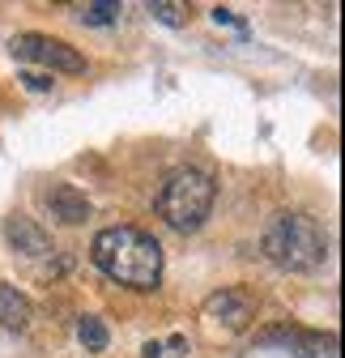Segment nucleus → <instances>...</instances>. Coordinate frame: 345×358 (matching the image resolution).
<instances>
[{
  "label": "nucleus",
  "mask_w": 345,
  "mask_h": 358,
  "mask_svg": "<svg viewBox=\"0 0 345 358\" xmlns=\"http://www.w3.org/2000/svg\"><path fill=\"white\" fill-rule=\"evenodd\" d=\"M22 81L34 90V94H43V90H52V85H56V81H52V73H26Z\"/></svg>",
  "instance_id": "13"
},
{
  "label": "nucleus",
  "mask_w": 345,
  "mask_h": 358,
  "mask_svg": "<svg viewBox=\"0 0 345 358\" xmlns=\"http://www.w3.org/2000/svg\"><path fill=\"white\" fill-rule=\"evenodd\" d=\"M90 260L128 290H158L162 282V243L141 227H107L90 243Z\"/></svg>",
  "instance_id": "1"
},
{
  "label": "nucleus",
  "mask_w": 345,
  "mask_h": 358,
  "mask_svg": "<svg viewBox=\"0 0 345 358\" xmlns=\"http://www.w3.org/2000/svg\"><path fill=\"white\" fill-rule=\"evenodd\" d=\"M47 209H52L56 222H64V227H81V222L90 217V201H85V192L73 188V184H56L47 192Z\"/></svg>",
  "instance_id": "8"
},
{
  "label": "nucleus",
  "mask_w": 345,
  "mask_h": 358,
  "mask_svg": "<svg viewBox=\"0 0 345 358\" xmlns=\"http://www.w3.org/2000/svg\"><path fill=\"white\" fill-rule=\"evenodd\" d=\"M5 239L13 243V252H22V256H52V235L38 227L34 217H9L5 222Z\"/></svg>",
  "instance_id": "7"
},
{
  "label": "nucleus",
  "mask_w": 345,
  "mask_h": 358,
  "mask_svg": "<svg viewBox=\"0 0 345 358\" xmlns=\"http://www.w3.org/2000/svg\"><path fill=\"white\" fill-rule=\"evenodd\" d=\"M73 13H77L85 26H115L119 13H124V5H119V0H85V5H77Z\"/></svg>",
  "instance_id": "10"
},
{
  "label": "nucleus",
  "mask_w": 345,
  "mask_h": 358,
  "mask_svg": "<svg viewBox=\"0 0 345 358\" xmlns=\"http://www.w3.org/2000/svg\"><path fill=\"white\" fill-rule=\"evenodd\" d=\"M9 52L26 64H38V69H47L52 77L56 73H85V56L73 48V43L64 38H52V34H17L9 43Z\"/></svg>",
  "instance_id": "4"
},
{
  "label": "nucleus",
  "mask_w": 345,
  "mask_h": 358,
  "mask_svg": "<svg viewBox=\"0 0 345 358\" xmlns=\"http://www.w3.org/2000/svg\"><path fill=\"white\" fill-rule=\"evenodd\" d=\"M260 345H294V354L303 358H332L337 354V337L332 333H303V329H273L260 333Z\"/></svg>",
  "instance_id": "6"
},
{
  "label": "nucleus",
  "mask_w": 345,
  "mask_h": 358,
  "mask_svg": "<svg viewBox=\"0 0 345 358\" xmlns=\"http://www.w3.org/2000/svg\"><path fill=\"white\" fill-rule=\"evenodd\" d=\"M162 350H170V358H179V354L188 350V341H184V337H170V341H166Z\"/></svg>",
  "instance_id": "15"
},
{
  "label": "nucleus",
  "mask_w": 345,
  "mask_h": 358,
  "mask_svg": "<svg viewBox=\"0 0 345 358\" xmlns=\"http://www.w3.org/2000/svg\"><path fill=\"white\" fill-rule=\"evenodd\" d=\"M77 341L90 350V354H98V350H107L111 333H107V324H103L98 316H81V320H77Z\"/></svg>",
  "instance_id": "11"
},
{
  "label": "nucleus",
  "mask_w": 345,
  "mask_h": 358,
  "mask_svg": "<svg viewBox=\"0 0 345 358\" xmlns=\"http://www.w3.org/2000/svg\"><path fill=\"white\" fill-rule=\"evenodd\" d=\"M213 201H218V184H213V175L205 166H175L162 175L154 209L170 231L196 235L213 213Z\"/></svg>",
  "instance_id": "3"
},
{
  "label": "nucleus",
  "mask_w": 345,
  "mask_h": 358,
  "mask_svg": "<svg viewBox=\"0 0 345 358\" xmlns=\"http://www.w3.org/2000/svg\"><path fill=\"white\" fill-rule=\"evenodd\" d=\"M256 307L260 303H256V294L247 286H222L205 299V320L226 329V333H243L256 320Z\"/></svg>",
  "instance_id": "5"
},
{
  "label": "nucleus",
  "mask_w": 345,
  "mask_h": 358,
  "mask_svg": "<svg viewBox=\"0 0 345 358\" xmlns=\"http://www.w3.org/2000/svg\"><path fill=\"white\" fill-rule=\"evenodd\" d=\"M141 358H166V350H162V341H149V345L141 350Z\"/></svg>",
  "instance_id": "16"
},
{
  "label": "nucleus",
  "mask_w": 345,
  "mask_h": 358,
  "mask_svg": "<svg viewBox=\"0 0 345 358\" xmlns=\"http://www.w3.org/2000/svg\"><path fill=\"white\" fill-rule=\"evenodd\" d=\"M30 320H34L30 299H26L17 286L0 282V324H5L9 333H26V329H30Z\"/></svg>",
  "instance_id": "9"
},
{
  "label": "nucleus",
  "mask_w": 345,
  "mask_h": 358,
  "mask_svg": "<svg viewBox=\"0 0 345 358\" xmlns=\"http://www.w3.org/2000/svg\"><path fill=\"white\" fill-rule=\"evenodd\" d=\"M260 252H265L269 264L286 268V273H316V268H324V260H328V231L311 213L281 209V213H273L265 222Z\"/></svg>",
  "instance_id": "2"
},
{
  "label": "nucleus",
  "mask_w": 345,
  "mask_h": 358,
  "mask_svg": "<svg viewBox=\"0 0 345 358\" xmlns=\"http://www.w3.org/2000/svg\"><path fill=\"white\" fill-rule=\"evenodd\" d=\"M213 22H218V26H239V30H247V26H243V22H239V17L230 13V9H222V5L213 9Z\"/></svg>",
  "instance_id": "14"
},
{
  "label": "nucleus",
  "mask_w": 345,
  "mask_h": 358,
  "mask_svg": "<svg viewBox=\"0 0 345 358\" xmlns=\"http://www.w3.org/2000/svg\"><path fill=\"white\" fill-rule=\"evenodd\" d=\"M149 13H154V22H162V26H188V17H192V9H188V5H175V0H154Z\"/></svg>",
  "instance_id": "12"
}]
</instances>
